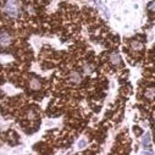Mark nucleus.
<instances>
[{
    "mask_svg": "<svg viewBox=\"0 0 155 155\" xmlns=\"http://www.w3.org/2000/svg\"><path fill=\"white\" fill-rule=\"evenodd\" d=\"M142 153L143 154H153V151H150V150H143Z\"/></svg>",
    "mask_w": 155,
    "mask_h": 155,
    "instance_id": "14",
    "label": "nucleus"
},
{
    "mask_svg": "<svg viewBox=\"0 0 155 155\" xmlns=\"http://www.w3.org/2000/svg\"><path fill=\"white\" fill-rule=\"evenodd\" d=\"M154 95H155V89H148L147 93H145V97H147L148 99H151Z\"/></svg>",
    "mask_w": 155,
    "mask_h": 155,
    "instance_id": "12",
    "label": "nucleus"
},
{
    "mask_svg": "<svg viewBox=\"0 0 155 155\" xmlns=\"http://www.w3.org/2000/svg\"><path fill=\"white\" fill-rule=\"evenodd\" d=\"M153 117H154V121H155V114H154V115H153Z\"/></svg>",
    "mask_w": 155,
    "mask_h": 155,
    "instance_id": "15",
    "label": "nucleus"
},
{
    "mask_svg": "<svg viewBox=\"0 0 155 155\" xmlns=\"http://www.w3.org/2000/svg\"><path fill=\"white\" fill-rule=\"evenodd\" d=\"M68 80L73 84H78L82 81V76H81V73H78L77 71H71L70 72V76H68Z\"/></svg>",
    "mask_w": 155,
    "mask_h": 155,
    "instance_id": "3",
    "label": "nucleus"
},
{
    "mask_svg": "<svg viewBox=\"0 0 155 155\" xmlns=\"http://www.w3.org/2000/svg\"><path fill=\"white\" fill-rule=\"evenodd\" d=\"M26 116H27V119H28V120H34V119H35V112H34L32 109H29V110L27 111Z\"/></svg>",
    "mask_w": 155,
    "mask_h": 155,
    "instance_id": "10",
    "label": "nucleus"
},
{
    "mask_svg": "<svg viewBox=\"0 0 155 155\" xmlns=\"http://www.w3.org/2000/svg\"><path fill=\"white\" fill-rule=\"evenodd\" d=\"M29 88L32 91H39L42 88V82L39 78H37V77H32L29 80Z\"/></svg>",
    "mask_w": 155,
    "mask_h": 155,
    "instance_id": "4",
    "label": "nucleus"
},
{
    "mask_svg": "<svg viewBox=\"0 0 155 155\" xmlns=\"http://www.w3.org/2000/svg\"><path fill=\"white\" fill-rule=\"evenodd\" d=\"M131 48H132V50L139 51V50L143 49V43H140L139 41H132L131 42Z\"/></svg>",
    "mask_w": 155,
    "mask_h": 155,
    "instance_id": "7",
    "label": "nucleus"
},
{
    "mask_svg": "<svg viewBox=\"0 0 155 155\" xmlns=\"http://www.w3.org/2000/svg\"><path fill=\"white\" fill-rule=\"evenodd\" d=\"M109 60L114 66H119L121 64V56L119 53H111L109 55Z\"/></svg>",
    "mask_w": 155,
    "mask_h": 155,
    "instance_id": "6",
    "label": "nucleus"
},
{
    "mask_svg": "<svg viewBox=\"0 0 155 155\" xmlns=\"http://www.w3.org/2000/svg\"><path fill=\"white\" fill-rule=\"evenodd\" d=\"M87 147V140L86 139H80L78 140V143H77V148H80V149H83V148H86Z\"/></svg>",
    "mask_w": 155,
    "mask_h": 155,
    "instance_id": "11",
    "label": "nucleus"
},
{
    "mask_svg": "<svg viewBox=\"0 0 155 155\" xmlns=\"http://www.w3.org/2000/svg\"><path fill=\"white\" fill-rule=\"evenodd\" d=\"M12 43V37L8 31H2L0 33V44H2L3 48L9 47Z\"/></svg>",
    "mask_w": 155,
    "mask_h": 155,
    "instance_id": "2",
    "label": "nucleus"
},
{
    "mask_svg": "<svg viewBox=\"0 0 155 155\" xmlns=\"http://www.w3.org/2000/svg\"><path fill=\"white\" fill-rule=\"evenodd\" d=\"M3 12L11 18L18 17L21 14V5L18 0H5L3 5Z\"/></svg>",
    "mask_w": 155,
    "mask_h": 155,
    "instance_id": "1",
    "label": "nucleus"
},
{
    "mask_svg": "<svg viewBox=\"0 0 155 155\" xmlns=\"http://www.w3.org/2000/svg\"><path fill=\"white\" fill-rule=\"evenodd\" d=\"M148 10H149V11L155 12V2H151V3L148 5Z\"/></svg>",
    "mask_w": 155,
    "mask_h": 155,
    "instance_id": "13",
    "label": "nucleus"
},
{
    "mask_svg": "<svg viewBox=\"0 0 155 155\" xmlns=\"http://www.w3.org/2000/svg\"><path fill=\"white\" fill-rule=\"evenodd\" d=\"M93 71H94L93 65H91V64H86V65L83 66V72H84L86 74H92Z\"/></svg>",
    "mask_w": 155,
    "mask_h": 155,
    "instance_id": "8",
    "label": "nucleus"
},
{
    "mask_svg": "<svg viewBox=\"0 0 155 155\" xmlns=\"http://www.w3.org/2000/svg\"><path fill=\"white\" fill-rule=\"evenodd\" d=\"M25 11L29 15H35V9L32 6V5H26L25 6Z\"/></svg>",
    "mask_w": 155,
    "mask_h": 155,
    "instance_id": "9",
    "label": "nucleus"
},
{
    "mask_svg": "<svg viewBox=\"0 0 155 155\" xmlns=\"http://www.w3.org/2000/svg\"><path fill=\"white\" fill-rule=\"evenodd\" d=\"M140 143H142V145L145 147V148H149V147H150V144H151V134H150V132H145V133L142 136Z\"/></svg>",
    "mask_w": 155,
    "mask_h": 155,
    "instance_id": "5",
    "label": "nucleus"
}]
</instances>
